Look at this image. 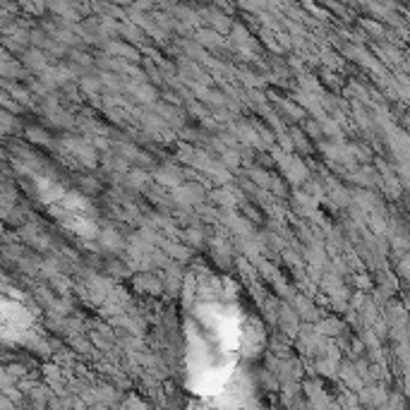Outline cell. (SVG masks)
Listing matches in <instances>:
<instances>
[{"mask_svg":"<svg viewBox=\"0 0 410 410\" xmlns=\"http://www.w3.org/2000/svg\"><path fill=\"white\" fill-rule=\"evenodd\" d=\"M202 293L187 314V384L197 396L225 403L242 384V360L257 355L261 331L237 295L216 283Z\"/></svg>","mask_w":410,"mask_h":410,"instance_id":"cell-1","label":"cell"}]
</instances>
